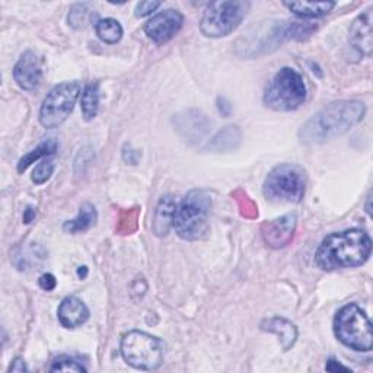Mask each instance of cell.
Instances as JSON below:
<instances>
[{
  "instance_id": "obj_1",
  "label": "cell",
  "mask_w": 373,
  "mask_h": 373,
  "mask_svg": "<svg viewBox=\"0 0 373 373\" xmlns=\"http://www.w3.org/2000/svg\"><path fill=\"white\" fill-rule=\"evenodd\" d=\"M366 107L360 101H338L312 115L299 132L302 143L315 144L333 140L363 120Z\"/></svg>"
},
{
  "instance_id": "obj_2",
  "label": "cell",
  "mask_w": 373,
  "mask_h": 373,
  "mask_svg": "<svg viewBox=\"0 0 373 373\" xmlns=\"http://www.w3.org/2000/svg\"><path fill=\"white\" fill-rule=\"evenodd\" d=\"M372 253V239L360 229L327 236L315 254L316 265L326 271L352 268L365 264Z\"/></svg>"
},
{
  "instance_id": "obj_3",
  "label": "cell",
  "mask_w": 373,
  "mask_h": 373,
  "mask_svg": "<svg viewBox=\"0 0 373 373\" xmlns=\"http://www.w3.org/2000/svg\"><path fill=\"white\" fill-rule=\"evenodd\" d=\"M210 197L202 190H191L176 209L173 229L185 241L203 239L209 232Z\"/></svg>"
},
{
  "instance_id": "obj_4",
  "label": "cell",
  "mask_w": 373,
  "mask_h": 373,
  "mask_svg": "<svg viewBox=\"0 0 373 373\" xmlns=\"http://www.w3.org/2000/svg\"><path fill=\"white\" fill-rule=\"evenodd\" d=\"M335 337L355 352H370L373 347L372 322L356 304L343 306L334 318Z\"/></svg>"
},
{
  "instance_id": "obj_5",
  "label": "cell",
  "mask_w": 373,
  "mask_h": 373,
  "mask_svg": "<svg viewBox=\"0 0 373 373\" xmlns=\"http://www.w3.org/2000/svg\"><path fill=\"white\" fill-rule=\"evenodd\" d=\"M306 99V86L299 73L290 67H283L265 88L264 103L275 111H294Z\"/></svg>"
},
{
  "instance_id": "obj_6",
  "label": "cell",
  "mask_w": 373,
  "mask_h": 373,
  "mask_svg": "<svg viewBox=\"0 0 373 373\" xmlns=\"http://www.w3.org/2000/svg\"><path fill=\"white\" fill-rule=\"evenodd\" d=\"M305 190L304 171L290 163L276 166L268 173L263 185L267 200L275 203H299L305 195Z\"/></svg>"
},
{
  "instance_id": "obj_7",
  "label": "cell",
  "mask_w": 373,
  "mask_h": 373,
  "mask_svg": "<svg viewBox=\"0 0 373 373\" xmlns=\"http://www.w3.org/2000/svg\"><path fill=\"white\" fill-rule=\"evenodd\" d=\"M121 356L139 370H156L165 356V344L143 331H130L121 340Z\"/></svg>"
},
{
  "instance_id": "obj_8",
  "label": "cell",
  "mask_w": 373,
  "mask_h": 373,
  "mask_svg": "<svg viewBox=\"0 0 373 373\" xmlns=\"http://www.w3.org/2000/svg\"><path fill=\"white\" fill-rule=\"evenodd\" d=\"M248 9H250V4L242 2V0L212 2L203 13L200 30L210 38L226 37L239 27Z\"/></svg>"
},
{
  "instance_id": "obj_9",
  "label": "cell",
  "mask_w": 373,
  "mask_h": 373,
  "mask_svg": "<svg viewBox=\"0 0 373 373\" xmlns=\"http://www.w3.org/2000/svg\"><path fill=\"white\" fill-rule=\"evenodd\" d=\"M81 95L79 82H63L45 96L40 110V122L45 129H56L71 114Z\"/></svg>"
},
{
  "instance_id": "obj_10",
  "label": "cell",
  "mask_w": 373,
  "mask_h": 373,
  "mask_svg": "<svg viewBox=\"0 0 373 373\" xmlns=\"http://www.w3.org/2000/svg\"><path fill=\"white\" fill-rule=\"evenodd\" d=\"M184 16L176 9H165L144 23L146 35L156 44H165L176 37L183 28Z\"/></svg>"
},
{
  "instance_id": "obj_11",
  "label": "cell",
  "mask_w": 373,
  "mask_h": 373,
  "mask_svg": "<svg viewBox=\"0 0 373 373\" xmlns=\"http://www.w3.org/2000/svg\"><path fill=\"white\" fill-rule=\"evenodd\" d=\"M13 78L23 91H37L42 79V62L38 54L31 50L25 52L13 67Z\"/></svg>"
},
{
  "instance_id": "obj_12",
  "label": "cell",
  "mask_w": 373,
  "mask_h": 373,
  "mask_svg": "<svg viewBox=\"0 0 373 373\" xmlns=\"http://www.w3.org/2000/svg\"><path fill=\"white\" fill-rule=\"evenodd\" d=\"M296 223L297 220L294 214H286L275 220L264 222L261 225V236L267 246L279 250V248L289 245L296 231Z\"/></svg>"
},
{
  "instance_id": "obj_13",
  "label": "cell",
  "mask_w": 373,
  "mask_h": 373,
  "mask_svg": "<svg viewBox=\"0 0 373 373\" xmlns=\"http://www.w3.org/2000/svg\"><path fill=\"white\" fill-rule=\"evenodd\" d=\"M372 22L373 15L372 9H367L365 13L359 15L350 27L349 38L352 45L359 53L370 56L373 52V38H372Z\"/></svg>"
},
{
  "instance_id": "obj_14",
  "label": "cell",
  "mask_w": 373,
  "mask_h": 373,
  "mask_svg": "<svg viewBox=\"0 0 373 373\" xmlns=\"http://www.w3.org/2000/svg\"><path fill=\"white\" fill-rule=\"evenodd\" d=\"M59 321L64 328L73 330L84 326L89 318L86 305L76 296H67L59 306Z\"/></svg>"
},
{
  "instance_id": "obj_15",
  "label": "cell",
  "mask_w": 373,
  "mask_h": 373,
  "mask_svg": "<svg viewBox=\"0 0 373 373\" xmlns=\"http://www.w3.org/2000/svg\"><path fill=\"white\" fill-rule=\"evenodd\" d=\"M261 330L276 334L280 340V344L283 350H289L293 347L296 338H297V328L290 321L280 318V316H272L268 319H264L261 322Z\"/></svg>"
},
{
  "instance_id": "obj_16",
  "label": "cell",
  "mask_w": 373,
  "mask_h": 373,
  "mask_svg": "<svg viewBox=\"0 0 373 373\" xmlns=\"http://www.w3.org/2000/svg\"><path fill=\"white\" fill-rule=\"evenodd\" d=\"M176 200L171 195H163L155 210V217H154V234L156 236H165L168 235L169 229L173 225V214H176Z\"/></svg>"
},
{
  "instance_id": "obj_17",
  "label": "cell",
  "mask_w": 373,
  "mask_h": 373,
  "mask_svg": "<svg viewBox=\"0 0 373 373\" xmlns=\"http://www.w3.org/2000/svg\"><path fill=\"white\" fill-rule=\"evenodd\" d=\"M96 219H98L96 209L91 203H85L81 206L78 217H74L73 220H67L64 223L63 231L67 234H79L88 231L95 225Z\"/></svg>"
},
{
  "instance_id": "obj_18",
  "label": "cell",
  "mask_w": 373,
  "mask_h": 373,
  "mask_svg": "<svg viewBox=\"0 0 373 373\" xmlns=\"http://www.w3.org/2000/svg\"><path fill=\"white\" fill-rule=\"evenodd\" d=\"M285 6L294 15L302 18H319L330 13L334 2H285Z\"/></svg>"
},
{
  "instance_id": "obj_19",
  "label": "cell",
  "mask_w": 373,
  "mask_h": 373,
  "mask_svg": "<svg viewBox=\"0 0 373 373\" xmlns=\"http://www.w3.org/2000/svg\"><path fill=\"white\" fill-rule=\"evenodd\" d=\"M241 143V130L238 126H228L220 130L209 143V149L214 152L234 151Z\"/></svg>"
},
{
  "instance_id": "obj_20",
  "label": "cell",
  "mask_w": 373,
  "mask_h": 373,
  "mask_svg": "<svg viewBox=\"0 0 373 373\" xmlns=\"http://www.w3.org/2000/svg\"><path fill=\"white\" fill-rule=\"evenodd\" d=\"M57 142L54 139H48L45 142H42L41 144H38L34 151H31L30 154H27L25 156H22L18 162V172L22 173L27 171L34 162L40 161L41 158H47V156H52L57 152Z\"/></svg>"
},
{
  "instance_id": "obj_21",
  "label": "cell",
  "mask_w": 373,
  "mask_h": 373,
  "mask_svg": "<svg viewBox=\"0 0 373 373\" xmlns=\"http://www.w3.org/2000/svg\"><path fill=\"white\" fill-rule=\"evenodd\" d=\"M95 31L99 40L107 44H117L122 37V27L120 22L111 18L99 19L95 25Z\"/></svg>"
},
{
  "instance_id": "obj_22",
  "label": "cell",
  "mask_w": 373,
  "mask_h": 373,
  "mask_svg": "<svg viewBox=\"0 0 373 373\" xmlns=\"http://www.w3.org/2000/svg\"><path fill=\"white\" fill-rule=\"evenodd\" d=\"M81 107H82V114L86 121H91L96 117L98 108H99V88L96 84L88 85L82 93L81 99Z\"/></svg>"
},
{
  "instance_id": "obj_23",
  "label": "cell",
  "mask_w": 373,
  "mask_h": 373,
  "mask_svg": "<svg viewBox=\"0 0 373 373\" xmlns=\"http://www.w3.org/2000/svg\"><path fill=\"white\" fill-rule=\"evenodd\" d=\"M89 4H76L73 5L69 13V25L73 28L81 30L84 28L86 22H88V16H89Z\"/></svg>"
},
{
  "instance_id": "obj_24",
  "label": "cell",
  "mask_w": 373,
  "mask_h": 373,
  "mask_svg": "<svg viewBox=\"0 0 373 373\" xmlns=\"http://www.w3.org/2000/svg\"><path fill=\"white\" fill-rule=\"evenodd\" d=\"M50 372H78V373H82V372H86V367L78 362L74 360L69 356H60L57 359L53 360L52 366L48 367Z\"/></svg>"
},
{
  "instance_id": "obj_25",
  "label": "cell",
  "mask_w": 373,
  "mask_h": 373,
  "mask_svg": "<svg viewBox=\"0 0 373 373\" xmlns=\"http://www.w3.org/2000/svg\"><path fill=\"white\" fill-rule=\"evenodd\" d=\"M137 216H139V209H130L121 213L120 220H118V232L121 235H130L132 232L136 231L137 228Z\"/></svg>"
},
{
  "instance_id": "obj_26",
  "label": "cell",
  "mask_w": 373,
  "mask_h": 373,
  "mask_svg": "<svg viewBox=\"0 0 373 373\" xmlns=\"http://www.w3.org/2000/svg\"><path fill=\"white\" fill-rule=\"evenodd\" d=\"M54 168H56V165H54V161H52V159H44L42 162H40L33 172V177H31L33 183L37 185L45 184L50 178H52Z\"/></svg>"
},
{
  "instance_id": "obj_27",
  "label": "cell",
  "mask_w": 373,
  "mask_h": 373,
  "mask_svg": "<svg viewBox=\"0 0 373 373\" xmlns=\"http://www.w3.org/2000/svg\"><path fill=\"white\" fill-rule=\"evenodd\" d=\"M236 197V202L239 205V210H241V214L243 217H248V219H256L258 216V209L256 206V203L251 200L250 197H248L242 190H238L235 194Z\"/></svg>"
},
{
  "instance_id": "obj_28",
  "label": "cell",
  "mask_w": 373,
  "mask_h": 373,
  "mask_svg": "<svg viewBox=\"0 0 373 373\" xmlns=\"http://www.w3.org/2000/svg\"><path fill=\"white\" fill-rule=\"evenodd\" d=\"M161 2H140L136 6V16L137 18H144L147 15L154 13L158 8H161Z\"/></svg>"
},
{
  "instance_id": "obj_29",
  "label": "cell",
  "mask_w": 373,
  "mask_h": 373,
  "mask_svg": "<svg viewBox=\"0 0 373 373\" xmlns=\"http://www.w3.org/2000/svg\"><path fill=\"white\" fill-rule=\"evenodd\" d=\"M122 159L126 161L127 163H132V165H136L140 159V152L139 151H133L132 146H126L124 147L122 151Z\"/></svg>"
},
{
  "instance_id": "obj_30",
  "label": "cell",
  "mask_w": 373,
  "mask_h": 373,
  "mask_svg": "<svg viewBox=\"0 0 373 373\" xmlns=\"http://www.w3.org/2000/svg\"><path fill=\"white\" fill-rule=\"evenodd\" d=\"M56 285H57V282H56V277L53 275H42L40 277V286L45 292L53 290L56 287Z\"/></svg>"
},
{
  "instance_id": "obj_31",
  "label": "cell",
  "mask_w": 373,
  "mask_h": 373,
  "mask_svg": "<svg viewBox=\"0 0 373 373\" xmlns=\"http://www.w3.org/2000/svg\"><path fill=\"white\" fill-rule=\"evenodd\" d=\"M326 369H327L328 372H352L349 367L343 366V365L338 363L335 359H330V360L327 362V365H326Z\"/></svg>"
},
{
  "instance_id": "obj_32",
  "label": "cell",
  "mask_w": 373,
  "mask_h": 373,
  "mask_svg": "<svg viewBox=\"0 0 373 373\" xmlns=\"http://www.w3.org/2000/svg\"><path fill=\"white\" fill-rule=\"evenodd\" d=\"M9 370H11V372H18V373H22V372H27L28 369H27V366H25V362H23V359L18 357V359H15V360H13V363H12V365H11V367H9Z\"/></svg>"
},
{
  "instance_id": "obj_33",
  "label": "cell",
  "mask_w": 373,
  "mask_h": 373,
  "mask_svg": "<svg viewBox=\"0 0 373 373\" xmlns=\"http://www.w3.org/2000/svg\"><path fill=\"white\" fill-rule=\"evenodd\" d=\"M35 210L33 209V207H28L27 210H25V216H23V222L25 223H31L33 222V219L35 217Z\"/></svg>"
},
{
  "instance_id": "obj_34",
  "label": "cell",
  "mask_w": 373,
  "mask_h": 373,
  "mask_svg": "<svg viewBox=\"0 0 373 373\" xmlns=\"http://www.w3.org/2000/svg\"><path fill=\"white\" fill-rule=\"evenodd\" d=\"M86 272H88L86 267H81L79 271H78V275H79V277H85V276H86Z\"/></svg>"
},
{
  "instance_id": "obj_35",
  "label": "cell",
  "mask_w": 373,
  "mask_h": 373,
  "mask_svg": "<svg viewBox=\"0 0 373 373\" xmlns=\"http://www.w3.org/2000/svg\"><path fill=\"white\" fill-rule=\"evenodd\" d=\"M370 200H372V197H370V194H369V197H367V205H366V212L370 214L372 213V210H370Z\"/></svg>"
}]
</instances>
